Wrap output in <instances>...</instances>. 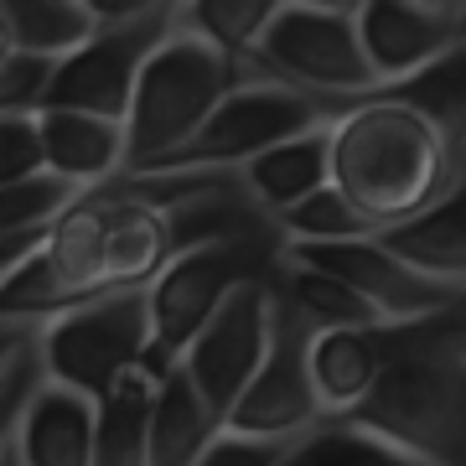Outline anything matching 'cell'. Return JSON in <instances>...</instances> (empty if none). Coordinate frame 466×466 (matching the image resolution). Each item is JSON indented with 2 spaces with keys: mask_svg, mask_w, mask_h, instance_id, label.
<instances>
[{
  "mask_svg": "<svg viewBox=\"0 0 466 466\" xmlns=\"http://www.w3.org/2000/svg\"><path fill=\"white\" fill-rule=\"evenodd\" d=\"M342 425L379 435L425 466H466V311L379 327L373 383Z\"/></svg>",
  "mask_w": 466,
  "mask_h": 466,
  "instance_id": "1",
  "label": "cell"
},
{
  "mask_svg": "<svg viewBox=\"0 0 466 466\" xmlns=\"http://www.w3.org/2000/svg\"><path fill=\"white\" fill-rule=\"evenodd\" d=\"M327 146H332V187L352 202V213L368 223L373 238L425 218L451 192L461 167L446 135L389 88L342 109L327 130Z\"/></svg>",
  "mask_w": 466,
  "mask_h": 466,
  "instance_id": "2",
  "label": "cell"
},
{
  "mask_svg": "<svg viewBox=\"0 0 466 466\" xmlns=\"http://www.w3.org/2000/svg\"><path fill=\"white\" fill-rule=\"evenodd\" d=\"M244 84V73L198 32H187L177 21V32L167 36V47L150 57L146 78L135 88L130 119V171L125 177H150L161 171L182 146L198 140V130L218 115V104Z\"/></svg>",
  "mask_w": 466,
  "mask_h": 466,
  "instance_id": "3",
  "label": "cell"
},
{
  "mask_svg": "<svg viewBox=\"0 0 466 466\" xmlns=\"http://www.w3.org/2000/svg\"><path fill=\"white\" fill-rule=\"evenodd\" d=\"M285 265H290V244H285L280 223L177 254L167 275L146 290L150 321H156V363L177 368L182 352L198 342V332L244 285H280Z\"/></svg>",
  "mask_w": 466,
  "mask_h": 466,
  "instance_id": "4",
  "label": "cell"
},
{
  "mask_svg": "<svg viewBox=\"0 0 466 466\" xmlns=\"http://www.w3.org/2000/svg\"><path fill=\"white\" fill-rule=\"evenodd\" d=\"M259 78L311 94L337 115L383 94L358 32V5H280L259 47Z\"/></svg>",
  "mask_w": 466,
  "mask_h": 466,
  "instance_id": "5",
  "label": "cell"
},
{
  "mask_svg": "<svg viewBox=\"0 0 466 466\" xmlns=\"http://www.w3.org/2000/svg\"><path fill=\"white\" fill-rule=\"evenodd\" d=\"M42 368L47 383L73 389L84 400L99 404L119 379H130L140 368L156 363V321H150V296L130 290V296H104L88 300L78 311L47 321L42 327ZM171 373V368H161Z\"/></svg>",
  "mask_w": 466,
  "mask_h": 466,
  "instance_id": "6",
  "label": "cell"
},
{
  "mask_svg": "<svg viewBox=\"0 0 466 466\" xmlns=\"http://www.w3.org/2000/svg\"><path fill=\"white\" fill-rule=\"evenodd\" d=\"M332 119H337L332 104L296 94L285 84H238L218 104V115L198 130V140L182 146L150 177H238L265 150L327 130Z\"/></svg>",
  "mask_w": 466,
  "mask_h": 466,
  "instance_id": "7",
  "label": "cell"
},
{
  "mask_svg": "<svg viewBox=\"0 0 466 466\" xmlns=\"http://www.w3.org/2000/svg\"><path fill=\"white\" fill-rule=\"evenodd\" d=\"M177 21H182V5H167V0H156L150 11H140L130 21H99V32L73 57L57 63L47 109H78V115H99L125 125L135 88L146 78L150 57L177 32Z\"/></svg>",
  "mask_w": 466,
  "mask_h": 466,
  "instance_id": "8",
  "label": "cell"
},
{
  "mask_svg": "<svg viewBox=\"0 0 466 466\" xmlns=\"http://www.w3.org/2000/svg\"><path fill=\"white\" fill-rule=\"evenodd\" d=\"M311 348H317V327L275 290L269 352H265V363H259V373H254L249 394L228 415L233 435H254V441H306V435H317L327 425L321 400H317V379H311Z\"/></svg>",
  "mask_w": 466,
  "mask_h": 466,
  "instance_id": "9",
  "label": "cell"
},
{
  "mask_svg": "<svg viewBox=\"0 0 466 466\" xmlns=\"http://www.w3.org/2000/svg\"><path fill=\"white\" fill-rule=\"evenodd\" d=\"M296 265H311L332 275L363 300L383 327H410V321H435L466 311V290L451 280H435L425 269L389 249L383 238H348V244H311V249H290Z\"/></svg>",
  "mask_w": 466,
  "mask_h": 466,
  "instance_id": "10",
  "label": "cell"
},
{
  "mask_svg": "<svg viewBox=\"0 0 466 466\" xmlns=\"http://www.w3.org/2000/svg\"><path fill=\"white\" fill-rule=\"evenodd\" d=\"M275 290L280 285H244L238 296L218 311L198 332V342L182 352V373L192 379L202 400L213 404L223 425L238 410V400L249 394L254 373L269 352V332H275Z\"/></svg>",
  "mask_w": 466,
  "mask_h": 466,
  "instance_id": "11",
  "label": "cell"
},
{
  "mask_svg": "<svg viewBox=\"0 0 466 466\" xmlns=\"http://www.w3.org/2000/svg\"><path fill=\"white\" fill-rule=\"evenodd\" d=\"M358 32L379 88H400L456 47V0H368Z\"/></svg>",
  "mask_w": 466,
  "mask_h": 466,
  "instance_id": "12",
  "label": "cell"
},
{
  "mask_svg": "<svg viewBox=\"0 0 466 466\" xmlns=\"http://www.w3.org/2000/svg\"><path fill=\"white\" fill-rule=\"evenodd\" d=\"M36 130H42L47 171L73 182L78 192H99L130 171V135L119 119L78 115V109H42Z\"/></svg>",
  "mask_w": 466,
  "mask_h": 466,
  "instance_id": "13",
  "label": "cell"
},
{
  "mask_svg": "<svg viewBox=\"0 0 466 466\" xmlns=\"http://www.w3.org/2000/svg\"><path fill=\"white\" fill-rule=\"evenodd\" d=\"M94 400L42 383L16 431L21 466H94Z\"/></svg>",
  "mask_w": 466,
  "mask_h": 466,
  "instance_id": "14",
  "label": "cell"
},
{
  "mask_svg": "<svg viewBox=\"0 0 466 466\" xmlns=\"http://www.w3.org/2000/svg\"><path fill=\"white\" fill-rule=\"evenodd\" d=\"M332 130V125H327ZM327 130L300 135V140H285V146L265 150L259 161L238 171L249 198L265 208L275 223H280L290 208H300L306 198H317L321 187H332V146H327Z\"/></svg>",
  "mask_w": 466,
  "mask_h": 466,
  "instance_id": "15",
  "label": "cell"
},
{
  "mask_svg": "<svg viewBox=\"0 0 466 466\" xmlns=\"http://www.w3.org/2000/svg\"><path fill=\"white\" fill-rule=\"evenodd\" d=\"M379 238L400 259H410L415 269L466 290V156H461V167H456L451 192L435 202L431 213L415 218V223H404V228L379 233Z\"/></svg>",
  "mask_w": 466,
  "mask_h": 466,
  "instance_id": "16",
  "label": "cell"
},
{
  "mask_svg": "<svg viewBox=\"0 0 466 466\" xmlns=\"http://www.w3.org/2000/svg\"><path fill=\"white\" fill-rule=\"evenodd\" d=\"M223 431V415L192 389L182 368H171L150 415V466H198Z\"/></svg>",
  "mask_w": 466,
  "mask_h": 466,
  "instance_id": "17",
  "label": "cell"
},
{
  "mask_svg": "<svg viewBox=\"0 0 466 466\" xmlns=\"http://www.w3.org/2000/svg\"><path fill=\"white\" fill-rule=\"evenodd\" d=\"M161 368H140L119 379L94 410V466H150V415L161 394Z\"/></svg>",
  "mask_w": 466,
  "mask_h": 466,
  "instance_id": "18",
  "label": "cell"
},
{
  "mask_svg": "<svg viewBox=\"0 0 466 466\" xmlns=\"http://www.w3.org/2000/svg\"><path fill=\"white\" fill-rule=\"evenodd\" d=\"M275 16H280V0H198V5H182V26L198 32L202 42H213L244 73V84H269V78H259V47H265Z\"/></svg>",
  "mask_w": 466,
  "mask_h": 466,
  "instance_id": "19",
  "label": "cell"
},
{
  "mask_svg": "<svg viewBox=\"0 0 466 466\" xmlns=\"http://www.w3.org/2000/svg\"><path fill=\"white\" fill-rule=\"evenodd\" d=\"M373 337H379V327H363V332H317L311 379H317V400H321L327 425H342L363 404L368 383H373Z\"/></svg>",
  "mask_w": 466,
  "mask_h": 466,
  "instance_id": "20",
  "label": "cell"
},
{
  "mask_svg": "<svg viewBox=\"0 0 466 466\" xmlns=\"http://www.w3.org/2000/svg\"><path fill=\"white\" fill-rule=\"evenodd\" d=\"M0 16L11 32V47L32 57H73L88 36L99 32V21L88 11V0H0Z\"/></svg>",
  "mask_w": 466,
  "mask_h": 466,
  "instance_id": "21",
  "label": "cell"
},
{
  "mask_svg": "<svg viewBox=\"0 0 466 466\" xmlns=\"http://www.w3.org/2000/svg\"><path fill=\"white\" fill-rule=\"evenodd\" d=\"M389 94L415 104L420 115L456 146V156H466V42H456L435 67H425L420 78L389 88Z\"/></svg>",
  "mask_w": 466,
  "mask_h": 466,
  "instance_id": "22",
  "label": "cell"
},
{
  "mask_svg": "<svg viewBox=\"0 0 466 466\" xmlns=\"http://www.w3.org/2000/svg\"><path fill=\"white\" fill-rule=\"evenodd\" d=\"M78 198L84 192L52 171H42L32 182L0 187V238H42Z\"/></svg>",
  "mask_w": 466,
  "mask_h": 466,
  "instance_id": "23",
  "label": "cell"
},
{
  "mask_svg": "<svg viewBox=\"0 0 466 466\" xmlns=\"http://www.w3.org/2000/svg\"><path fill=\"white\" fill-rule=\"evenodd\" d=\"M290 466H425V461L379 441V435L352 431V425H321L317 435H306L296 446Z\"/></svg>",
  "mask_w": 466,
  "mask_h": 466,
  "instance_id": "24",
  "label": "cell"
},
{
  "mask_svg": "<svg viewBox=\"0 0 466 466\" xmlns=\"http://www.w3.org/2000/svg\"><path fill=\"white\" fill-rule=\"evenodd\" d=\"M280 233L290 249H311V244H348V238H373L368 223L352 213V202L337 187H321L317 198H306L300 208L280 218Z\"/></svg>",
  "mask_w": 466,
  "mask_h": 466,
  "instance_id": "25",
  "label": "cell"
},
{
  "mask_svg": "<svg viewBox=\"0 0 466 466\" xmlns=\"http://www.w3.org/2000/svg\"><path fill=\"white\" fill-rule=\"evenodd\" d=\"M52 78H57V57L11 52V57L0 63V115L36 119L52 99Z\"/></svg>",
  "mask_w": 466,
  "mask_h": 466,
  "instance_id": "26",
  "label": "cell"
},
{
  "mask_svg": "<svg viewBox=\"0 0 466 466\" xmlns=\"http://www.w3.org/2000/svg\"><path fill=\"white\" fill-rule=\"evenodd\" d=\"M42 383H47V368H42V337H36L32 348L11 363V373L0 379V456L16 446L21 415H26V404L36 400V389H42Z\"/></svg>",
  "mask_w": 466,
  "mask_h": 466,
  "instance_id": "27",
  "label": "cell"
},
{
  "mask_svg": "<svg viewBox=\"0 0 466 466\" xmlns=\"http://www.w3.org/2000/svg\"><path fill=\"white\" fill-rule=\"evenodd\" d=\"M42 171H47V156H42V130H36V119L0 115V187L32 182Z\"/></svg>",
  "mask_w": 466,
  "mask_h": 466,
  "instance_id": "28",
  "label": "cell"
},
{
  "mask_svg": "<svg viewBox=\"0 0 466 466\" xmlns=\"http://www.w3.org/2000/svg\"><path fill=\"white\" fill-rule=\"evenodd\" d=\"M296 446L300 441H254V435L223 431L213 446H208V456H202L198 466H290Z\"/></svg>",
  "mask_w": 466,
  "mask_h": 466,
  "instance_id": "29",
  "label": "cell"
},
{
  "mask_svg": "<svg viewBox=\"0 0 466 466\" xmlns=\"http://www.w3.org/2000/svg\"><path fill=\"white\" fill-rule=\"evenodd\" d=\"M5 280V275H0ZM36 337H42V327H21V321H0V379L11 373V363H16L21 352L32 348Z\"/></svg>",
  "mask_w": 466,
  "mask_h": 466,
  "instance_id": "30",
  "label": "cell"
},
{
  "mask_svg": "<svg viewBox=\"0 0 466 466\" xmlns=\"http://www.w3.org/2000/svg\"><path fill=\"white\" fill-rule=\"evenodd\" d=\"M456 42H466V0H456Z\"/></svg>",
  "mask_w": 466,
  "mask_h": 466,
  "instance_id": "31",
  "label": "cell"
},
{
  "mask_svg": "<svg viewBox=\"0 0 466 466\" xmlns=\"http://www.w3.org/2000/svg\"><path fill=\"white\" fill-rule=\"evenodd\" d=\"M11 52H16V47H11V32H5V16H0V63H5Z\"/></svg>",
  "mask_w": 466,
  "mask_h": 466,
  "instance_id": "32",
  "label": "cell"
},
{
  "mask_svg": "<svg viewBox=\"0 0 466 466\" xmlns=\"http://www.w3.org/2000/svg\"><path fill=\"white\" fill-rule=\"evenodd\" d=\"M0 466H21V456H16V446L5 451V456H0Z\"/></svg>",
  "mask_w": 466,
  "mask_h": 466,
  "instance_id": "33",
  "label": "cell"
}]
</instances>
